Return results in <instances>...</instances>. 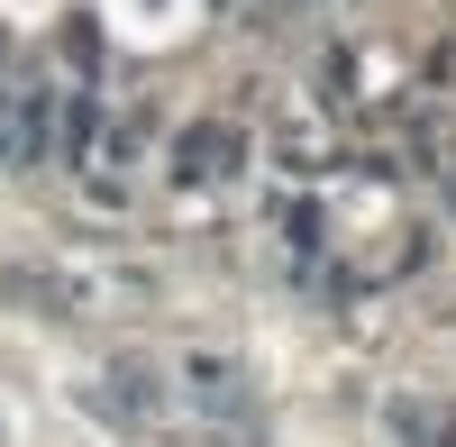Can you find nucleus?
Listing matches in <instances>:
<instances>
[{"label": "nucleus", "mask_w": 456, "mask_h": 447, "mask_svg": "<svg viewBox=\"0 0 456 447\" xmlns=\"http://www.w3.org/2000/svg\"><path fill=\"white\" fill-rule=\"evenodd\" d=\"M247 146H238V128H219V119H201V128H183V146H174V165L192 174V183H219L228 165H238Z\"/></svg>", "instance_id": "obj_1"}, {"label": "nucleus", "mask_w": 456, "mask_h": 447, "mask_svg": "<svg viewBox=\"0 0 456 447\" xmlns=\"http://www.w3.org/2000/svg\"><path fill=\"white\" fill-rule=\"evenodd\" d=\"M183 375H192V393L210 402V411H247V375L228 356H183Z\"/></svg>", "instance_id": "obj_2"}, {"label": "nucleus", "mask_w": 456, "mask_h": 447, "mask_svg": "<svg viewBox=\"0 0 456 447\" xmlns=\"http://www.w3.org/2000/svg\"><path fill=\"white\" fill-rule=\"evenodd\" d=\"M10 128H19V101L0 92V156H10Z\"/></svg>", "instance_id": "obj_3"}]
</instances>
